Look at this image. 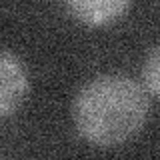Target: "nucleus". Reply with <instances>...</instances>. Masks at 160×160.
I'll use <instances>...</instances> for the list:
<instances>
[{
    "mask_svg": "<svg viewBox=\"0 0 160 160\" xmlns=\"http://www.w3.org/2000/svg\"><path fill=\"white\" fill-rule=\"evenodd\" d=\"M142 82L150 94L160 98V44L154 46L144 58L142 64Z\"/></svg>",
    "mask_w": 160,
    "mask_h": 160,
    "instance_id": "4",
    "label": "nucleus"
},
{
    "mask_svg": "<svg viewBox=\"0 0 160 160\" xmlns=\"http://www.w3.org/2000/svg\"><path fill=\"white\" fill-rule=\"evenodd\" d=\"M150 100L142 84L124 74H100L82 84L72 100L78 134L96 146H116L140 132Z\"/></svg>",
    "mask_w": 160,
    "mask_h": 160,
    "instance_id": "1",
    "label": "nucleus"
},
{
    "mask_svg": "<svg viewBox=\"0 0 160 160\" xmlns=\"http://www.w3.org/2000/svg\"><path fill=\"white\" fill-rule=\"evenodd\" d=\"M74 18L86 24H106L120 18L130 8L126 0H72L66 4Z\"/></svg>",
    "mask_w": 160,
    "mask_h": 160,
    "instance_id": "3",
    "label": "nucleus"
},
{
    "mask_svg": "<svg viewBox=\"0 0 160 160\" xmlns=\"http://www.w3.org/2000/svg\"><path fill=\"white\" fill-rule=\"evenodd\" d=\"M26 88L28 80L22 60L8 48H4L0 56V114L2 116H10L20 106Z\"/></svg>",
    "mask_w": 160,
    "mask_h": 160,
    "instance_id": "2",
    "label": "nucleus"
}]
</instances>
